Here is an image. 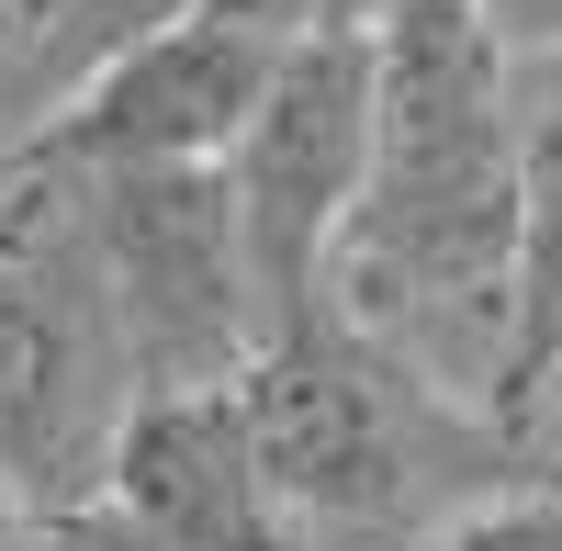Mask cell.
Instances as JSON below:
<instances>
[{"label":"cell","mask_w":562,"mask_h":551,"mask_svg":"<svg viewBox=\"0 0 562 551\" xmlns=\"http://www.w3.org/2000/svg\"><path fill=\"white\" fill-rule=\"evenodd\" d=\"M371 34H383V158H371L326 304L394 338L405 360H428L484 417H506L529 248L518 57L484 23V0H383Z\"/></svg>","instance_id":"cell-1"},{"label":"cell","mask_w":562,"mask_h":551,"mask_svg":"<svg viewBox=\"0 0 562 551\" xmlns=\"http://www.w3.org/2000/svg\"><path fill=\"white\" fill-rule=\"evenodd\" d=\"M248 428L293 551H439L461 507H484L518 473H551L506 417L450 394L394 338L349 327L338 304L259 349Z\"/></svg>","instance_id":"cell-2"},{"label":"cell","mask_w":562,"mask_h":551,"mask_svg":"<svg viewBox=\"0 0 562 551\" xmlns=\"http://www.w3.org/2000/svg\"><path fill=\"white\" fill-rule=\"evenodd\" d=\"M124 417L135 360L79 237V192L23 158L0 192V495L34 518L102 507Z\"/></svg>","instance_id":"cell-3"},{"label":"cell","mask_w":562,"mask_h":551,"mask_svg":"<svg viewBox=\"0 0 562 551\" xmlns=\"http://www.w3.org/2000/svg\"><path fill=\"white\" fill-rule=\"evenodd\" d=\"M57 180L79 192V237H90L102 304L135 360V405L248 383L281 327H270V282H259L237 180L225 169H102V180L57 169Z\"/></svg>","instance_id":"cell-4"},{"label":"cell","mask_w":562,"mask_h":551,"mask_svg":"<svg viewBox=\"0 0 562 551\" xmlns=\"http://www.w3.org/2000/svg\"><path fill=\"white\" fill-rule=\"evenodd\" d=\"M371 12L304 34V57L270 79L259 124L225 158L248 248H259V282H270V327H304L326 304L338 248L360 225V192H371V158H383V34H371Z\"/></svg>","instance_id":"cell-5"},{"label":"cell","mask_w":562,"mask_h":551,"mask_svg":"<svg viewBox=\"0 0 562 551\" xmlns=\"http://www.w3.org/2000/svg\"><path fill=\"white\" fill-rule=\"evenodd\" d=\"M102 507L135 518L158 551H293L270 462H259V428H248V383L147 394L113 439Z\"/></svg>","instance_id":"cell-6"},{"label":"cell","mask_w":562,"mask_h":551,"mask_svg":"<svg viewBox=\"0 0 562 551\" xmlns=\"http://www.w3.org/2000/svg\"><path fill=\"white\" fill-rule=\"evenodd\" d=\"M518 192H529V248H518V360H506V428H540L562 383V57H518ZM540 450V439H529Z\"/></svg>","instance_id":"cell-7"},{"label":"cell","mask_w":562,"mask_h":551,"mask_svg":"<svg viewBox=\"0 0 562 551\" xmlns=\"http://www.w3.org/2000/svg\"><path fill=\"white\" fill-rule=\"evenodd\" d=\"M180 12H203V0H68V12L45 23V45L23 57V79L0 90V135H12V147H34L79 79H102L124 45H147V34H158V23H180Z\"/></svg>","instance_id":"cell-8"},{"label":"cell","mask_w":562,"mask_h":551,"mask_svg":"<svg viewBox=\"0 0 562 551\" xmlns=\"http://www.w3.org/2000/svg\"><path fill=\"white\" fill-rule=\"evenodd\" d=\"M439 551H562V473H518L484 507H461Z\"/></svg>","instance_id":"cell-9"},{"label":"cell","mask_w":562,"mask_h":551,"mask_svg":"<svg viewBox=\"0 0 562 551\" xmlns=\"http://www.w3.org/2000/svg\"><path fill=\"white\" fill-rule=\"evenodd\" d=\"M23 551H158V540L135 518H113V507H57V518L23 529Z\"/></svg>","instance_id":"cell-10"},{"label":"cell","mask_w":562,"mask_h":551,"mask_svg":"<svg viewBox=\"0 0 562 551\" xmlns=\"http://www.w3.org/2000/svg\"><path fill=\"white\" fill-rule=\"evenodd\" d=\"M484 23L506 34V57H562V0H484Z\"/></svg>","instance_id":"cell-11"},{"label":"cell","mask_w":562,"mask_h":551,"mask_svg":"<svg viewBox=\"0 0 562 551\" xmlns=\"http://www.w3.org/2000/svg\"><path fill=\"white\" fill-rule=\"evenodd\" d=\"M57 12H68V0H0V90L23 79V57L45 45V23H57Z\"/></svg>","instance_id":"cell-12"},{"label":"cell","mask_w":562,"mask_h":551,"mask_svg":"<svg viewBox=\"0 0 562 551\" xmlns=\"http://www.w3.org/2000/svg\"><path fill=\"white\" fill-rule=\"evenodd\" d=\"M529 439H540V462L562 473V383H551V405H540V428H529Z\"/></svg>","instance_id":"cell-13"},{"label":"cell","mask_w":562,"mask_h":551,"mask_svg":"<svg viewBox=\"0 0 562 551\" xmlns=\"http://www.w3.org/2000/svg\"><path fill=\"white\" fill-rule=\"evenodd\" d=\"M23 529H34V507H12V495H0V551H23Z\"/></svg>","instance_id":"cell-14"},{"label":"cell","mask_w":562,"mask_h":551,"mask_svg":"<svg viewBox=\"0 0 562 551\" xmlns=\"http://www.w3.org/2000/svg\"><path fill=\"white\" fill-rule=\"evenodd\" d=\"M12 169H23V147H12V135H0V192H12Z\"/></svg>","instance_id":"cell-15"}]
</instances>
